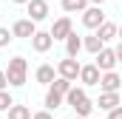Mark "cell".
I'll return each mask as SVG.
<instances>
[{"mask_svg":"<svg viewBox=\"0 0 122 119\" xmlns=\"http://www.w3.org/2000/svg\"><path fill=\"white\" fill-rule=\"evenodd\" d=\"M74 111H77V116H91V111H94V102L88 99V94H85V88H71L65 91V96H62Z\"/></svg>","mask_w":122,"mask_h":119,"instance_id":"cell-1","label":"cell"},{"mask_svg":"<svg viewBox=\"0 0 122 119\" xmlns=\"http://www.w3.org/2000/svg\"><path fill=\"white\" fill-rule=\"evenodd\" d=\"M26 74H29V62L23 57L9 60V68H6V82H9V85H14V88L26 85Z\"/></svg>","mask_w":122,"mask_h":119,"instance_id":"cell-2","label":"cell"},{"mask_svg":"<svg viewBox=\"0 0 122 119\" xmlns=\"http://www.w3.org/2000/svg\"><path fill=\"white\" fill-rule=\"evenodd\" d=\"M94 57H97L94 65H97L99 71H114V65H117V60H119V57H117V48H105V45H102Z\"/></svg>","mask_w":122,"mask_h":119,"instance_id":"cell-3","label":"cell"},{"mask_svg":"<svg viewBox=\"0 0 122 119\" xmlns=\"http://www.w3.org/2000/svg\"><path fill=\"white\" fill-rule=\"evenodd\" d=\"M102 20H105L102 6H85V9H82V26H85V29H97Z\"/></svg>","mask_w":122,"mask_h":119,"instance_id":"cell-4","label":"cell"},{"mask_svg":"<svg viewBox=\"0 0 122 119\" xmlns=\"http://www.w3.org/2000/svg\"><path fill=\"white\" fill-rule=\"evenodd\" d=\"M77 74H80V62H77V57H65L57 62V77H65V79H77Z\"/></svg>","mask_w":122,"mask_h":119,"instance_id":"cell-5","label":"cell"},{"mask_svg":"<svg viewBox=\"0 0 122 119\" xmlns=\"http://www.w3.org/2000/svg\"><path fill=\"white\" fill-rule=\"evenodd\" d=\"M26 9H29V20H34V23L48 17V0H29Z\"/></svg>","mask_w":122,"mask_h":119,"instance_id":"cell-6","label":"cell"},{"mask_svg":"<svg viewBox=\"0 0 122 119\" xmlns=\"http://www.w3.org/2000/svg\"><path fill=\"white\" fill-rule=\"evenodd\" d=\"M29 40H31V48H34V51H40V54H46V51L54 45V40H51V34H48V31H34Z\"/></svg>","mask_w":122,"mask_h":119,"instance_id":"cell-7","label":"cell"},{"mask_svg":"<svg viewBox=\"0 0 122 119\" xmlns=\"http://www.w3.org/2000/svg\"><path fill=\"white\" fill-rule=\"evenodd\" d=\"M99 74H102V71H99L97 65H80V74H77V77H80V82H82L85 88H91V85L99 82Z\"/></svg>","mask_w":122,"mask_h":119,"instance_id":"cell-8","label":"cell"},{"mask_svg":"<svg viewBox=\"0 0 122 119\" xmlns=\"http://www.w3.org/2000/svg\"><path fill=\"white\" fill-rule=\"evenodd\" d=\"M34 31H37V23L26 17V20H17V23L11 26V37H23V40H29Z\"/></svg>","mask_w":122,"mask_h":119,"instance_id":"cell-9","label":"cell"},{"mask_svg":"<svg viewBox=\"0 0 122 119\" xmlns=\"http://www.w3.org/2000/svg\"><path fill=\"white\" fill-rule=\"evenodd\" d=\"M102 91H119V85H122V79H119V74L117 71H102L99 74V82H97Z\"/></svg>","mask_w":122,"mask_h":119,"instance_id":"cell-10","label":"cell"},{"mask_svg":"<svg viewBox=\"0 0 122 119\" xmlns=\"http://www.w3.org/2000/svg\"><path fill=\"white\" fill-rule=\"evenodd\" d=\"M117 105H119V91H102V94H99V102H97L99 111H111V108H117Z\"/></svg>","mask_w":122,"mask_h":119,"instance_id":"cell-11","label":"cell"},{"mask_svg":"<svg viewBox=\"0 0 122 119\" xmlns=\"http://www.w3.org/2000/svg\"><path fill=\"white\" fill-rule=\"evenodd\" d=\"M48 34H51V40H65V37L71 34V20H68V17H60Z\"/></svg>","mask_w":122,"mask_h":119,"instance_id":"cell-12","label":"cell"},{"mask_svg":"<svg viewBox=\"0 0 122 119\" xmlns=\"http://www.w3.org/2000/svg\"><path fill=\"white\" fill-rule=\"evenodd\" d=\"M80 51H82V37H77V34L71 31V34L65 37V57H77Z\"/></svg>","mask_w":122,"mask_h":119,"instance_id":"cell-13","label":"cell"},{"mask_svg":"<svg viewBox=\"0 0 122 119\" xmlns=\"http://www.w3.org/2000/svg\"><path fill=\"white\" fill-rule=\"evenodd\" d=\"M97 37H99L102 43H108V40H117V26H114V23H108V20H102V23L97 26Z\"/></svg>","mask_w":122,"mask_h":119,"instance_id":"cell-14","label":"cell"},{"mask_svg":"<svg viewBox=\"0 0 122 119\" xmlns=\"http://www.w3.org/2000/svg\"><path fill=\"white\" fill-rule=\"evenodd\" d=\"M102 45H105V43H102L97 34H88V37H82V48H85V51H91V54H97Z\"/></svg>","mask_w":122,"mask_h":119,"instance_id":"cell-15","label":"cell"},{"mask_svg":"<svg viewBox=\"0 0 122 119\" xmlns=\"http://www.w3.org/2000/svg\"><path fill=\"white\" fill-rule=\"evenodd\" d=\"M9 119H31V111L26 108V105H9Z\"/></svg>","mask_w":122,"mask_h":119,"instance_id":"cell-16","label":"cell"},{"mask_svg":"<svg viewBox=\"0 0 122 119\" xmlns=\"http://www.w3.org/2000/svg\"><path fill=\"white\" fill-rule=\"evenodd\" d=\"M48 88L54 91V94H60V96H65V91L71 88V79H65V77H57V79H51V82H48Z\"/></svg>","mask_w":122,"mask_h":119,"instance_id":"cell-17","label":"cell"},{"mask_svg":"<svg viewBox=\"0 0 122 119\" xmlns=\"http://www.w3.org/2000/svg\"><path fill=\"white\" fill-rule=\"evenodd\" d=\"M51 79H54V65H40V68H37V82L48 85Z\"/></svg>","mask_w":122,"mask_h":119,"instance_id":"cell-18","label":"cell"},{"mask_svg":"<svg viewBox=\"0 0 122 119\" xmlns=\"http://www.w3.org/2000/svg\"><path fill=\"white\" fill-rule=\"evenodd\" d=\"M60 105H62V96H60V94H54V91L48 88V94H46V111H57Z\"/></svg>","mask_w":122,"mask_h":119,"instance_id":"cell-19","label":"cell"},{"mask_svg":"<svg viewBox=\"0 0 122 119\" xmlns=\"http://www.w3.org/2000/svg\"><path fill=\"white\" fill-rule=\"evenodd\" d=\"M88 0H62V11H82Z\"/></svg>","mask_w":122,"mask_h":119,"instance_id":"cell-20","label":"cell"},{"mask_svg":"<svg viewBox=\"0 0 122 119\" xmlns=\"http://www.w3.org/2000/svg\"><path fill=\"white\" fill-rule=\"evenodd\" d=\"M14 99H11V94L6 88H0V111H9V105H11Z\"/></svg>","mask_w":122,"mask_h":119,"instance_id":"cell-21","label":"cell"},{"mask_svg":"<svg viewBox=\"0 0 122 119\" xmlns=\"http://www.w3.org/2000/svg\"><path fill=\"white\" fill-rule=\"evenodd\" d=\"M11 40H14V37H11V31H9V29H0V48H6Z\"/></svg>","mask_w":122,"mask_h":119,"instance_id":"cell-22","label":"cell"},{"mask_svg":"<svg viewBox=\"0 0 122 119\" xmlns=\"http://www.w3.org/2000/svg\"><path fill=\"white\" fill-rule=\"evenodd\" d=\"M108 119H122V105L111 108V111H108Z\"/></svg>","mask_w":122,"mask_h":119,"instance_id":"cell-23","label":"cell"},{"mask_svg":"<svg viewBox=\"0 0 122 119\" xmlns=\"http://www.w3.org/2000/svg\"><path fill=\"white\" fill-rule=\"evenodd\" d=\"M31 119H54V116H51V111H37V114H31Z\"/></svg>","mask_w":122,"mask_h":119,"instance_id":"cell-24","label":"cell"},{"mask_svg":"<svg viewBox=\"0 0 122 119\" xmlns=\"http://www.w3.org/2000/svg\"><path fill=\"white\" fill-rule=\"evenodd\" d=\"M6 85H9V82H6V71L0 68V88H6Z\"/></svg>","mask_w":122,"mask_h":119,"instance_id":"cell-25","label":"cell"},{"mask_svg":"<svg viewBox=\"0 0 122 119\" xmlns=\"http://www.w3.org/2000/svg\"><path fill=\"white\" fill-rule=\"evenodd\" d=\"M91 3H94V6H102V3H105V0H91Z\"/></svg>","mask_w":122,"mask_h":119,"instance_id":"cell-26","label":"cell"},{"mask_svg":"<svg viewBox=\"0 0 122 119\" xmlns=\"http://www.w3.org/2000/svg\"><path fill=\"white\" fill-rule=\"evenodd\" d=\"M11 3H29V0H11Z\"/></svg>","mask_w":122,"mask_h":119,"instance_id":"cell-27","label":"cell"},{"mask_svg":"<svg viewBox=\"0 0 122 119\" xmlns=\"http://www.w3.org/2000/svg\"><path fill=\"white\" fill-rule=\"evenodd\" d=\"M74 119H88V116H74Z\"/></svg>","mask_w":122,"mask_h":119,"instance_id":"cell-28","label":"cell"}]
</instances>
